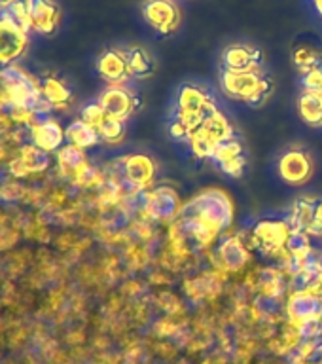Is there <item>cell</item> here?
Instances as JSON below:
<instances>
[{"label": "cell", "mask_w": 322, "mask_h": 364, "mask_svg": "<svg viewBox=\"0 0 322 364\" xmlns=\"http://www.w3.org/2000/svg\"><path fill=\"white\" fill-rule=\"evenodd\" d=\"M19 158L23 159V164L28 169V173L33 171V173H38V171L48 169V165H50V158H48V152L44 150H40L38 146H25L21 150V156Z\"/></svg>", "instance_id": "cell-26"}, {"label": "cell", "mask_w": 322, "mask_h": 364, "mask_svg": "<svg viewBox=\"0 0 322 364\" xmlns=\"http://www.w3.org/2000/svg\"><path fill=\"white\" fill-rule=\"evenodd\" d=\"M292 233L289 220H275V218H264L252 228V243L262 255L275 256L283 252L289 241V235Z\"/></svg>", "instance_id": "cell-4"}, {"label": "cell", "mask_w": 322, "mask_h": 364, "mask_svg": "<svg viewBox=\"0 0 322 364\" xmlns=\"http://www.w3.org/2000/svg\"><path fill=\"white\" fill-rule=\"evenodd\" d=\"M107 112H104V108L101 107V102H91L87 107L82 110V119H84L85 124L93 125V127H101L104 124V119H107Z\"/></svg>", "instance_id": "cell-29"}, {"label": "cell", "mask_w": 322, "mask_h": 364, "mask_svg": "<svg viewBox=\"0 0 322 364\" xmlns=\"http://www.w3.org/2000/svg\"><path fill=\"white\" fill-rule=\"evenodd\" d=\"M294 63L296 67L300 68L301 73H313V70H321L322 68V53L311 46H300L294 51Z\"/></svg>", "instance_id": "cell-24"}, {"label": "cell", "mask_w": 322, "mask_h": 364, "mask_svg": "<svg viewBox=\"0 0 322 364\" xmlns=\"http://www.w3.org/2000/svg\"><path fill=\"white\" fill-rule=\"evenodd\" d=\"M321 269H322V258H321Z\"/></svg>", "instance_id": "cell-32"}, {"label": "cell", "mask_w": 322, "mask_h": 364, "mask_svg": "<svg viewBox=\"0 0 322 364\" xmlns=\"http://www.w3.org/2000/svg\"><path fill=\"white\" fill-rule=\"evenodd\" d=\"M216 110L218 108H216L215 95L205 85L184 84L176 91L175 110H173L171 122H178L184 125L192 136L193 131H198L205 119Z\"/></svg>", "instance_id": "cell-1"}, {"label": "cell", "mask_w": 322, "mask_h": 364, "mask_svg": "<svg viewBox=\"0 0 322 364\" xmlns=\"http://www.w3.org/2000/svg\"><path fill=\"white\" fill-rule=\"evenodd\" d=\"M125 59H127V68H129V76L136 80L150 78L154 74V61L152 57L148 55V51L141 46H131L125 48Z\"/></svg>", "instance_id": "cell-20"}, {"label": "cell", "mask_w": 322, "mask_h": 364, "mask_svg": "<svg viewBox=\"0 0 322 364\" xmlns=\"http://www.w3.org/2000/svg\"><path fill=\"white\" fill-rule=\"evenodd\" d=\"M65 136H67L70 144L82 148V150L95 146L97 142L101 141L99 129L93 127V125L85 124L84 119H76V122L68 125L67 131H65Z\"/></svg>", "instance_id": "cell-21"}, {"label": "cell", "mask_w": 322, "mask_h": 364, "mask_svg": "<svg viewBox=\"0 0 322 364\" xmlns=\"http://www.w3.org/2000/svg\"><path fill=\"white\" fill-rule=\"evenodd\" d=\"M141 10L148 25L159 34H173L181 27V8L175 0H144Z\"/></svg>", "instance_id": "cell-5"}, {"label": "cell", "mask_w": 322, "mask_h": 364, "mask_svg": "<svg viewBox=\"0 0 322 364\" xmlns=\"http://www.w3.org/2000/svg\"><path fill=\"white\" fill-rule=\"evenodd\" d=\"M27 50V33L17 28L6 19L4 10L0 8V65H11Z\"/></svg>", "instance_id": "cell-11"}, {"label": "cell", "mask_w": 322, "mask_h": 364, "mask_svg": "<svg viewBox=\"0 0 322 364\" xmlns=\"http://www.w3.org/2000/svg\"><path fill=\"white\" fill-rule=\"evenodd\" d=\"M124 122L122 119H114V118H107L104 119V124L99 127V135H101V141L108 142V144H116L124 139Z\"/></svg>", "instance_id": "cell-28"}, {"label": "cell", "mask_w": 322, "mask_h": 364, "mask_svg": "<svg viewBox=\"0 0 322 364\" xmlns=\"http://www.w3.org/2000/svg\"><path fill=\"white\" fill-rule=\"evenodd\" d=\"M289 224L292 232H306L321 235L322 233V201L317 198L298 199L290 213Z\"/></svg>", "instance_id": "cell-8"}, {"label": "cell", "mask_w": 322, "mask_h": 364, "mask_svg": "<svg viewBox=\"0 0 322 364\" xmlns=\"http://www.w3.org/2000/svg\"><path fill=\"white\" fill-rule=\"evenodd\" d=\"M101 107L104 108L108 118L122 119L129 118L131 114L141 108V97L136 95L135 90L127 85H110L99 99Z\"/></svg>", "instance_id": "cell-6"}, {"label": "cell", "mask_w": 322, "mask_h": 364, "mask_svg": "<svg viewBox=\"0 0 322 364\" xmlns=\"http://www.w3.org/2000/svg\"><path fill=\"white\" fill-rule=\"evenodd\" d=\"M31 28L42 34L53 33L59 25V6L53 0H25Z\"/></svg>", "instance_id": "cell-14"}, {"label": "cell", "mask_w": 322, "mask_h": 364, "mask_svg": "<svg viewBox=\"0 0 322 364\" xmlns=\"http://www.w3.org/2000/svg\"><path fill=\"white\" fill-rule=\"evenodd\" d=\"M298 110H300L301 119L307 125L313 127H322V97L313 93V91L304 90L300 99H298Z\"/></svg>", "instance_id": "cell-22"}, {"label": "cell", "mask_w": 322, "mask_h": 364, "mask_svg": "<svg viewBox=\"0 0 322 364\" xmlns=\"http://www.w3.org/2000/svg\"><path fill=\"white\" fill-rule=\"evenodd\" d=\"M182 216H193L207 224L213 232L226 230L233 220V205L220 190H205L184 205Z\"/></svg>", "instance_id": "cell-3"}, {"label": "cell", "mask_w": 322, "mask_h": 364, "mask_svg": "<svg viewBox=\"0 0 322 364\" xmlns=\"http://www.w3.org/2000/svg\"><path fill=\"white\" fill-rule=\"evenodd\" d=\"M286 321L301 332L307 323L322 321V296L311 292H292L286 304Z\"/></svg>", "instance_id": "cell-7"}, {"label": "cell", "mask_w": 322, "mask_h": 364, "mask_svg": "<svg viewBox=\"0 0 322 364\" xmlns=\"http://www.w3.org/2000/svg\"><path fill=\"white\" fill-rule=\"evenodd\" d=\"M40 90H42V95L48 99L51 107H63V105H67L70 101V90L67 87V84L63 82V80L55 78V76H48V78L42 80V84H40Z\"/></svg>", "instance_id": "cell-23"}, {"label": "cell", "mask_w": 322, "mask_h": 364, "mask_svg": "<svg viewBox=\"0 0 322 364\" xmlns=\"http://www.w3.org/2000/svg\"><path fill=\"white\" fill-rule=\"evenodd\" d=\"M57 159H59V165H61L63 169L68 171V173H73V175H76V173L85 165L84 150L78 146H74V144H68V146L61 148Z\"/></svg>", "instance_id": "cell-25"}, {"label": "cell", "mask_w": 322, "mask_h": 364, "mask_svg": "<svg viewBox=\"0 0 322 364\" xmlns=\"http://www.w3.org/2000/svg\"><path fill=\"white\" fill-rule=\"evenodd\" d=\"M304 90L322 95V68L321 70H313V73L304 74Z\"/></svg>", "instance_id": "cell-30"}, {"label": "cell", "mask_w": 322, "mask_h": 364, "mask_svg": "<svg viewBox=\"0 0 322 364\" xmlns=\"http://www.w3.org/2000/svg\"><path fill=\"white\" fill-rule=\"evenodd\" d=\"M156 175V164L146 154H133L124 159V178L133 188H146L152 184Z\"/></svg>", "instance_id": "cell-15"}, {"label": "cell", "mask_w": 322, "mask_h": 364, "mask_svg": "<svg viewBox=\"0 0 322 364\" xmlns=\"http://www.w3.org/2000/svg\"><path fill=\"white\" fill-rule=\"evenodd\" d=\"M222 90L227 97L235 101H243L252 107H260L272 97L275 82L264 70H250V73H232L222 70Z\"/></svg>", "instance_id": "cell-2"}, {"label": "cell", "mask_w": 322, "mask_h": 364, "mask_svg": "<svg viewBox=\"0 0 322 364\" xmlns=\"http://www.w3.org/2000/svg\"><path fill=\"white\" fill-rule=\"evenodd\" d=\"M264 53L252 44H232L222 51V70L232 73H250L262 70Z\"/></svg>", "instance_id": "cell-9"}, {"label": "cell", "mask_w": 322, "mask_h": 364, "mask_svg": "<svg viewBox=\"0 0 322 364\" xmlns=\"http://www.w3.org/2000/svg\"><path fill=\"white\" fill-rule=\"evenodd\" d=\"M193 133H198L199 136H203L205 141L209 142L210 146H218L220 142L230 141L233 139V125L230 124V119L224 116L222 112L216 110L215 114H210L209 118L205 119L201 127L198 131H193Z\"/></svg>", "instance_id": "cell-19"}, {"label": "cell", "mask_w": 322, "mask_h": 364, "mask_svg": "<svg viewBox=\"0 0 322 364\" xmlns=\"http://www.w3.org/2000/svg\"><path fill=\"white\" fill-rule=\"evenodd\" d=\"M279 175L292 186H300L313 175L311 156L306 150H286L279 159Z\"/></svg>", "instance_id": "cell-10"}, {"label": "cell", "mask_w": 322, "mask_h": 364, "mask_svg": "<svg viewBox=\"0 0 322 364\" xmlns=\"http://www.w3.org/2000/svg\"><path fill=\"white\" fill-rule=\"evenodd\" d=\"M321 97H322V95H321Z\"/></svg>", "instance_id": "cell-33"}, {"label": "cell", "mask_w": 322, "mask_h": 364, "mask_svg": "<svg viewBox=\"0 0 322 364\" xmlns=\"http://www.w3.org/2000/svg\"><path fill=\"white\" fill-rule=\"evenodd\" d=\"M213 161L218 164L226 175L230 176H241L245 173V165H247V158H245L243 144L237 136H233L230 141L220 142L213 152Z\"/></svg>", "instance_id": "cell-13"}, {"label": "cell", "mask_w": 322, "mask_h": 364, "mask_svg": "<svg viewBox=\"0 0 322 364\" xmlns=\"http://www.w3.org/2000/svg\"><path fill=\"white\" fill-rule=\"evenodd\" d=\"M11 2H16V0H0V8H6V6H10Z\"/></svg>", "instance_id": "cell-31"}, {"label": "cell", "mask_w": 322, "mask_h": 364, "mask_svg": "<svg viewBox=\"0 0 322 364\" xmlns=\"http://www.w3.org/2000/svg\"><path fill=\"white\" fill-rule=\"evenodd\" d=\"M216 258H218V264H220L222 269L237 272L249 262V250L241 241V237L233 235V237L224 239V243L216 250Z\"/></svg>", "instance_id": "cell-18"}, {"label": "cell", "mask_w": 322, "mask_h": 364, "mask_svg": "<svg viewBox=\"0 0 322 364\" xmlns=\"http://www.w3.org/2000/svg\"><path fill=\"white\" fill-rule=\"evenodd\" d=\"M4 10L6 19L10 23H14L17 28H21L23 33H27L31 28V21H28V14H27V6H25V0H16L11 2L10 6L2 8Z\"/></svg>", "instance_id": "cell-27"}, {"label": "cell", "mask_w": 322, "mask_h": 364, "mask_svg": "<svg viewBox=\"0 0 322 364\" xmlns=\"http://www.w3.org/2000/svg\"><path fill=\"white\" fill-rule=\"evenodd\" d=\"M181 210V199L173 188L159 186L144 198V213L154 220H171Z\"/></svg>", "instance_id": "cell-12"}, {"label": "cell", "mask_w": 322, "mask_h": 364, "mask_svg": "<svg viewBox=\"0 0 322 364\" xmlns=\"http://www.w3.org/2000/svg\"><path fill=\"white\" fill-rule=\"evenodd\" d=\"M97 70L102 78L112 82V85H122L129 78V68H127V59H125V50L119 48H110L99 57L97 61Z\"/></svg>", "instance_id": "cell-16"}, {"label": "cell", "mask_w": 322, "mask_h": 364, "mask_svg": "<svg viewBox=\"0 0 322 364\" xmlns=\"http://www.w3.org/2000/svg\"><path fill=\"white\" fill-rule=\"evenodd\" d=\"M33 136V144L38 146L44 152H53L63 144L65 133H63L61 125L57 124L55 119L51 118H40L31 129Z\"/></svg>", "instance_id": "cell-17"}]
</instances>
